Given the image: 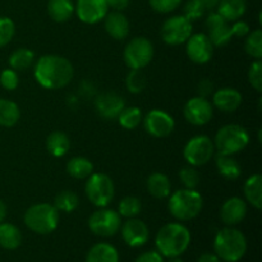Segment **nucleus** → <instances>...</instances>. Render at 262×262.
Wrapping results in <instances>:
<instances>
[{"label":"nucleus","instance_id":"37998d69","mask_svg":"<svg viewBox=\"0 0 262 262\" xmlns=\"http://www.w3.org/2000/svg\"><path fill=\"white\" fill-rule=\"evenodd\" d=\"M181 2L182 0H150V5L155 12L166 14V13L176 10Z\"/></svg>","mask_w":262,"mask_h":262},{"label":"nucleus","instance_id":"f8f14e48","mask_svg":"<svg viewBox=\"0 0 262 262\" xmlns=\"http://www.w3.org/2000/svg\"><path fill=\"white\" fill-rule=\"evenodd\" d=\"M145 129L148 135L156 138H164L171 135L174 130L176 123L173 117L164 110H151L143 119Z\"/></svg>","mask_w":262,"mask_h":262},{"label":"nucleus","instance_id":"ea45409f","mask_svg":"<svg viewBox=\"0 0 262 262\" xmlns=\"http://www.w3.org/2000/svg\"><path fill=\"white\" fill-rule=\"evenodd\" d=\"M248 81L256 91H262V63L260 59L251 64L250 71H248Z\"/></svg>","mask_w":262,"mask_h":262},{"label":"nucleus","instance_id":"de8ad7c7","mask_svg":"<svg viewBox=\"0 0 262 262\" xmlns=\"http://www.w3.org/2000/svg\"><path fill=\"white\" fill-rule=\"evenodd\" d=\"M105 2H106L107 7H112L113 9L118 10V12L125 9L129 4V0H105Z\"/></svg>","mask_w":262,"mask_h":262},{"label":"nucleus","instance_id":"c756f323","mask_svg":"<svg viewBox=\"0 0 262 262\" xmlns=\"http://www.w3.org/2000/svg\"><path fill=\"white\" fill-rule=\"evenodd\" d=\"M67 171L71 177L76 179H86L94 171V165L91 161L82 156L72 158L67 164Z\"/></svg>","mask_w":262,"mask_h":262},{"label":"nucleus","instance_id":"bb28decb","mask_svg":"<svg viewBox=\"0 0 262 262\" xmlns=\"http://www.w3.org/2000/svg\"><path fill=\"white\" fill-rule=\"evenodd\" d=\"M22 243V233L10 223H0V246L5 250H15Z\"/></svg>","mask_w":262,"mask_h":262},{"label":"nucleus","instance_id":"b1692460","mask_svg":"<svg viewBox=\"0 0 262 262\" xmlns=\"http://www.w3.org/2000/svg\"><path fill=\"white\" fill-rule=\"evenodd\" d=\"M215 161H216L217 171L223 178L228 179V181H235L241 177L242 168H241L239 163L233 158V155L217 154Z\"/></svg>","mask_w":262,"mask_h":262},{"label":"nucleus","instance_id":"aec40b11","mask_svg":"<svg viewBox=\"0 0 262 262\" xmlns=\"http://www.w3.org/2000/svg\"><path fill=\"white\" fill-rule=\"evenodd\" d=\"M242 94L232 87L217 90L212 96V102L224 113H233L242 105Z\"/></svg>","mask_w":262,"mask_h":262},{"label":"nucleus","instance_id":"f03ea898","mask_svg":"<svg viewBox=\"0 0 262 262\" xmlns=\"http://www.w3.org/2000/svg\"><path fill=\"white\" fill-rule=\"evenodd\" d=\"M155 243L161 256L169 258L179 257L186 252L191 243V233L181 223H169L160 228Z\"/></svg>","mask_w":262,"mask_h":262},{"label":"nucleus","instance_id":"0eeeda50","mask_svg":"<svg viewBox=\"0 0 262 262\" xmlns=\"http://www.w3.org/2000/svg\"><path fill=\"white\" fill-rule=\"evenodd\" d=\"M87 199L97 207H106L113 201L115 194V187L112 178L102 173H92L87 178L86 187Z\"/></svg>","mask_w":262,"mask_h":262},{"label":"nucleus","instance_id":"423d86ee","mask_svg":"<svg viewBox=\"0 0 262 262\" xmlns=\"http://www.w3.org/2000/svg\"><path fill=\"white\" fill-rule=\"evenodd\" d=\"M248 142H250V136L242 125L227 124L217 130L214 146L219 151V154L234 155V154L245 150Z\"/></svg>","mask_w":262,"mask_h":262},{"label":"nucleus","instance_id":"a211bd4d","mask_svg":"<svg viewBox=\"0 0 262 262\" xmlns=\"http://www.w3.org/2000/svg\"><path fill=\"white\" fill-rule=\"evenodd\" d=\"M247 215V205L239 197H230L220 209V219L228 227H233L242 222Z\"/></svg>","mask_w":262,"mask_h":262},{"label":"nucleus","instance_id":"4be33fe9","mask_svg":"<svg viewBox=\"0 0 262 262\" xmlns=\"http://www.w3.org/2000/svg\"><path fill=\"white\" fill-rule=\"evenodd\" d=\"M216 7V13H219L225 20L234 22L246 13L247 3H246V0H220Z\"/></svg>","mask_w":262,"mask_h":262},{"label":"nucleus","instance_id":"5701e85b","mask_svg":"<svg viewBox=\"0 0 262 262\" xmlns=\"http://www.w3.org/2000/svg\"><path fill=\"white\" fill-rule=\"evenodd\" d=\"M86 262H119V253L109 243H97L87 253Z\"/></svg>","mask_w":262,"mask_h":262},{"label":"nucleus","instance_id":"4468645a","mask_svg":"<svg viewBox=\"0 0 262 262\" xmlns=\"http://www.w3.org/2000/svg\"><path fill=\"white\" fill-rule=\"evenodd\" d=\"M187 42V55L193 63L205 64L210 61L214 54V45L209 40L207 35L197 33L191 35V37L186 41Z\"/></svg>","mask_w":262,"mask_h":262},{"label":"nucleus","instance_id":"e433bc0d","mask_svg":"<svg viewBox=\"0 0 262 262\" xmlns=\"http://www.w3.org/2000/svg\"><path fill=\"white\" fill-rule=\"evenodd\" d=\"M128 91L132 94H140L146 87V76L142 73L141 69H132L128 73L127 79H125Z\"/></svg>","mask_w":262,"mask_h":262},{"label":"nucleus","instance_id":"412c9836","mask_svg":"<svg viewBox=\"0 0 262 262\" xmlns=\"http://www.w3.org/2000/svg\"><path fill=\"white\" fill-rule=\"evenodd\" d=\"M105 30L114 40H123L129 33V22L123 13L114 10L105 15Z\"/></svg>","mask_w":262,"mask_h":262},{"label":"nucleus","instance_id":"f257e3e1","mask_svg":"<svg viewBox=\"0 0 262 262\" xmlns=\"http://www.w3.org/2000/svg\"><path fill=\"white\" fill-rule=\"evenodd\" d=\"M73 67L68 59L59 55H43L35 66V78L48 90L66 87L73 78Z\"/></svg>","mask_w":262,"mask_h":262},{"label":"nucleus","instance_id":"cd10ccee","mask_svg":"<svg viewBox=\"0 0 262 262\" xmlns=\"http://www.w3.org/2000/svg\"><path fill=\"white\" fill-rule=\"evenodd\" d=\"M245 197L253 207L260 210L262 207V177L260 174L250 177L243 187Z\"/></svg>","mask_w":262,"mask_h":262},{"label":"nucleus","instance_id":"3c124183","mask_svg":"<svg viewBox=\"0 0 262 262\" xmlns=\"http://www.w3.org/2000/svg\"><path fill=\"white\" fill-rule=\"evenodd\" d=\"M5 216H7V205L0 201V223L4 222Z\"/></svg>","mask_w":262,"mask_h":262},{"label":"nucleus","instance_id":"2f4dec72","mask_svg":"<svg viewBox=\"0 0 262 262\" xmlns=\"http://www.w3.org/2000/svg\"><path fill=\"white\" fill-rule=\"evenodd\" d=\"M33 60H35V54L25 48L17 49L9 56V64L12 67V69H14L15 72L28 69L32 66Z\"/></svg>","mask_w":262,"mask_h":262},{"label":"nucleus","instance_id":"7c9ffc66","mask_svg":"<svg viewBox=\"0 0 262 262\" xmlns=\"http://www.w3.org/2000/svg\"><path fill=\"white\" fill-rule=\"evenodd\" d=\"M20 118L19 106L14 101L7 99H0V125L13 127Z\"/></svg>","mask_w":262,"mask_h":262},{"label":"nucleus","instance_id":"1a4fd4ad","mask_svg":"<svg viewBox=\"0 0 262 262\" xmlns=\"http://www.w3.org/2000/svg\"><path fill=\"white\" fill-rule=\"evenodd\" d=\"M214 142L207 136H196L186 143L183 156L191 166H201L214 156Z\"/></svg>","mask_w":262,"mask_h":262},{"label":"nucleus","instance_id":"c03bdc74","mask_svg":"<svg viewBox=\"0 0 262 262\" xmlns=\"http://www.w3.org/2000/svg\"><path fill=\"white\" fill-rule=\"evenodd\" d=\"M234 25L232 26L233 36L237 37H246L250 33V26L243 20H234Z\"/></svg>","mask_w":262,"mask_h":262},{"label":"nucleus","instance_id":"a18cd8bd","mask_svg":"<svg viewBox=\"0 0 262 262\" xmlns=\"http://www.w3.org/2000/svg\"><path fill=\"white\" fill-rule=\"evenodd\" d=\"M135 262H164L163 256L155 251H148V252L142 253L136 258Z\"/></svg>","mask_w":262,"mask_h":262},{"label":"nucleus","instance_id":"6e6552de","mask_svg":"<svg viewBox=\"0 0 262 262\" xmlns=\"http://www.w3.org/2000/svg\"><path fill=\"white\" fill-rule=\"evenodd\" d=\"M154 58V46L146 37H135L124 49V61L130 69H142Z\"/></svg>","mask_w":262,"mask_h":262},{"label":"nucleus","instance_id":"f3484780","mask_svg":"<svg viewBox=\"0 0 262 262\" xmlns=\"http://www.w3.org/2000/svg\"><path fill=\"white\" fill-rule=\"evenodd\" d=\"M122 237L124 242L130 247H141L147 243L150 232L142 220L130 217L122 227Z\"/></svg>","mask_w":262,"mask_h":262},{"label":"nucleus","instance_id":"4c0bfd02","mask_svg":"<svg viewBox=\"0 0 262 262\" xmlns=\"http://www.w3.org/2000/svg\"><path fill=\"white\" fill-rule=\"evenodd\" d=\"M14 22L8 17H0V48L8 45L14 37Z\"/></svg>","mask_w":262,"mask_h":262},{"label":"nucleus","instance_id":"393cba45","mask_svg":"<svg viewBox=\"0 0 262 262\" xmlns=\"http://www.w3.org/2000/svg\"><path fill=\"white\" fill-rule=\"evenodd\" d=\"M147 191L155 199H166V197L170 196V181L163 173L151 174L147 179Z\"/></svg>","mask_w":262,"mask_h":262},{"label":"nucleus","instance_id":"9b49d317","mask_svg":"<svg viewBox=\"0 0 262 262\" xmlns=\"http://www.w3.org/2000/svg\"><path fill=\"white\" fill-rule=\"evenodd\" d=\"M192 35V22L184 15L168 18L161 27V37L168 45L177 46L184 43Z\"/></svg>","mask_w":262,"mask_h":262},{"label":"nucleus","instance_id":"7ed1b4c3","mask_svg":"<svg viewBox=\"0 0 262 262\" xmlns=\"http://www.w3.org/2000/svg\"><path fill=\"white\" fill-rule=\"evenodd\" d=\"M214 250L215 255L222 261L238 262L247 251V241L241 230L224 228L215 237Z\"/></svg>","mask_w":262,"mask_h":262},{"label":"nucleus","instance_id":"c9c22d12","mask_svg":"<svg viewBox=\"0 0 262 262\" xmlns=\"http://www.w3.org/2000/svg\"><path fill=\"white\" fill-rule=\"evenodd\" d=\"M245 50L250 56L256 60L262 58V31L256 30L248 33L245 42Z\"/></svg>","mask_w":262,"mask_h":262},{"label":"nucleus","instance_id":"c85d7f7f","mask_svg":"<svg viewBox=\"0 0 262 262\" xmlns=\"http://www.w3.org/2000/svg\"><path fill=\"white\" fill-rule=\"evenodd\" d=\"M46 147L51 155L55 158H61L68 152L69 147H71V141L66 133L55 130L46 138Z\"/></svg>","mask_w":262,"mask_h":262},{"label":"nucleus","instance_id":"dca6fc26","mask_svg":"<svg viewBox=\"0 0 262 262\" xmlns=\"http://www.w3.org/2000/svg\"><path fill=\"white\" fill-rule=\"evenodd\" d=\"M107 9L109 7L105 0H78L74 8L79 19L89 25H94L104 19L107 14Z\"/></svg>","mask_w":262,"mask_h":262},{"label":"nucleus","instance_id":"79ce46f5","mask_svg":"<svg viewBox=\"0 0 262 262\" xmlns=\"http://www.w3.org/2000/svg\"><path fill=\"white\" fill-rule=\"evenodd\" d=\"M0 84L4 87L5 90L13 91L19 84V77L14 69H4L0 74Z\"/></svg>","mask_w":262,"mask_h":262},{"label":"nucleus","instance_id":"2eb2a0df","mask_svg":"<svg viewBox=\"0 0 262 262\" xmlns=\"http://www.w3.org/2000/svg\"><path fill=\"white\" fill-rule=\"evenodd\" d=\"M207 37L214 46H224L232 40V26L219 13H211L206 18Z\"/></svg>","mask_w":262,"mask_h":262},{"label":"nucleus","instance_id":"ddd939ff","mask_svg":"<svg viewBox=\"0 0 262 262\" xmlns=\"http://www.w3.org/2000/svg\"><path fill=\"white\" fill-rule=\"evenodd\" d=\"M183 114L187 122L191 123V124L205 125L211 120L212 115H214V109H212V105L211 102H209V100L197 96L186 102Z\"/></svg>","mask_w":262,"mask_h":262},{"label":"nucleus","instance_id":"20e7f679","mask_svg":"<svg viewBox=\"0 0 262 262\" xmlns=\"http://www.w3.org/2000/svg\"><path fill=\"white\" fill-rule=\"evenodd\" d=\"M202 197L196 189H178L169 199V211L179 222L194 219L202 210Z\"/></svg>","mask_w":262,"mask_h":262},{"label":"nucleus","instance_id":"49530a36","mask_svg":"<svg viewBox=\"0 0 262 262\" xmlns=\"http://www.w3.org/2000/svg\"><path fill=\"white\" fill-rule=\"evenodd\" d=\"M212 92V83L210 81H207V79H204V81L200 82L199 84V94L201 97H205L206 99V96H209V95H211Z\"/></svg>","mask_w":262,"mask_h":262},{"label":"nucleus","instance_id":"6ab92c4d","mask_svg":"<svg viewBox=\"0 0 262 262\" xmlns=\"http://www.w3.org/2000/svg\"><path fill=\"white\" fill-rule=\"evenodd\" d=\"M95 107L100 117L105 118V119H117L120 112L125 106L123 97L117 94H113V92H106L97 97L95 101Z\"/></svg>","mask_w":262,"mask_h":262},{"label":"nucleus","instance_id":"09e8293b","mask_svg":"<svg viewBox=\"0 0 262 262\" xmlns=\"http://www.w3.org/2000/svg\"><path fill=\"white\" fill-rule=\"evenodd\" d=\"M197 262H222V260L214 253H204V255L200 256Z\"/></svg>","mask_w":262,"mask_h":262},{"label":"nucleus","instance_id":"9d476101","mask_svg":"<svg viewBox=\"0 0 262 262\" xmlns=\"http://www.w3.org/2000/svg\"><path fill=\"white\" fill-rule=\"evenodd\" d=\"M122 220L117 211L101 207L97 211L92 212L89 219V228L94 234L99 237H113L118 233Z\"/></svg>","mask_w":262,"mask_h":262},{"label":"nucleus","instance_id":"39448f33","mask_svg":"<svg viewBox=\"0 0 262 262\" xmlns=\"http://www.w3.org/2000/svg\"><path fill=\"white\" fill-rule=\"evenodd\" d=\"M23 222L28 229L37 234H50L59 224V211L54 205L36 204L28 207Z\"/></svg>","mask_w":262,"mask_h":262},{"label":"nucleus","instance_id":"58836bf2","mask_svg":"<svg viewBox=\"0 0 262 262\" xmlns=\"http://www.w3.org/2000/svg\"><path fill=\"white\" fill-rule=\"evenodd\" d=\"M179 178H181V182L184 184V187L188 189H194L200 183L199 171L191 165L181 169V171H179Z\"/></svg>","mask_w":262,"mask_h":262},{"label":"nucleus","instance_id":"473e14b6","mask_svg":"<svg viewBox=\"0 0 262 262\" xmlns=\"http://www.w3.org/2000/svg\"><path fill=\"white\" fill-rule=\"evenodd\" d=\"M79 199L74 192L72 191H61L60 193L56 194L54 200V207L58 211L72 212L78 207Z\"/></svg>","mask_w":262,"mask_h":262},{"label":"nucleus","instance_id":"f704fd0d","mask_svg":"<svg viewBox=\"0 0 262 262\" xmlns=\"http://www.w3.org/2000/svg\"><path fill=\"white\" fill-rule=\"evenodd\" d=\"M142 210V204H141V200L137 197L128 196L124 197L122 201L119 202V206H118V214L120 216H124L130 219V217H136Z\"/></svg>","mask_w":262,"mask_h":262},{"label":"nucleus","instance_id":"a19ab883","mask_svg":"<svg viewBox=\"0 0 262 262\" xmlns=\"http://www.w3.org/2000/svg\"><path fill=\"white\" fill-rule=\"evenodd\" d=\"M205 8L199 0H188L184 7V17L189 20V22H193L197 20L199 18H201L205 13Z\"/></svg>","mask_w":262,"mask_h":262},{"label":"nucleus","instance_id":"a878e982","mask_svg":"<svg viewBox=\"0 0 262 262\" xmlns=\"http://www.w3.org/2000/svg\"><path fill=\"white\" fill-rule=\"evenodd\" d=\"M48 13L55 22H67L73 15L74 5L72 0H49Z\"/></svg>","mask_w":262,"mask_h":262},{"label":"nucleus","instance_id":"72a5a7b5","mask_svg":"<svg viewBox=\"0 0 262 262\" xmlns=\"http://www.w3.org/2000/svg\"><path fill=\"white\" fill-rule=\"evenodd\" d=\"M117 119L119 120V124L125 129H135L142 122V113H141L140 107H124Z\"/></svg>","mask_w":262,"mask_h":262},{"label":"nucleus","instance_id":"603ef678","mask_svg":"<svg viewBox=\"0 0 262 262\" xmlns=\"http://www.w3.org/2000/svg\"><path fill=\"white\" fill-rule=\"evenodd\" d=\"M168 262H183V261H182L181 258H178V257H171Z\"/></svg>","mask_w":262,"mask_h":262},{"label":"nucleus","instance_id":"8fccbe9b","mask_svg":"<svg viewBox=\"0 0 262 262\" xmlns=\"http://www.w3.org/2000/svg\"><path fill=\"white\" fill-rule=\"evenodd\" d=\"M199 2L204 5L205 9H212V8L216 7L220 0H199Z\"/></svg>","mask_w":262,"mask_h":262}]
</instances>
